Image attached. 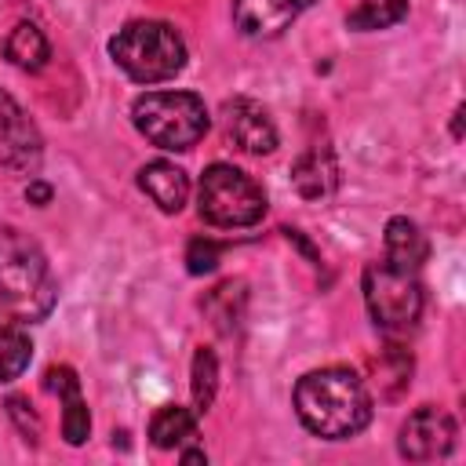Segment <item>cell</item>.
Returning a JSON list of instances; mask_svg holds the SVG:
<instances>
[{
  "mask_svg": "<svg viewBox=\"0 0 466 466\" xmlns=\"http://www.w3.org/2000/svg\"><path fill=\"white\" fill-rule=\"evenodd\" d=\"M295 415L299 422L324 441L357 437L371 422V393L350 368H317L306 371L295 390Z\"/></svg>",
  "mask_w": 466,
  "mask_h": 466,
  "instance_id": "6da1fadb",
  "label": "cell"
},
{
  "mask_svg": "<svg viewBox=\"0 0 466 466\" xmlns=\"http://www.w3.org/2000/svg\"><path fill=\"white\" fill-rule=\"evenodd\" d=\"M58 302V284L40 244L15 226H0V320L36 324Z\"/></svg>",
  "mask_w": 466,
  "mask_h": 466,
  "instance_id": "7a4b0ae2",
  "label": "cell"
},
{
  "mask_svg": "<svg viewBox=\"0 0 466 466\" xmlns=\"http://www.w3.org/2000/svg\"><path fill=\"white\" fill-rule=\"evenodd\" d=\"M109 55L135 84H160V80H171L175 73H182L186 40L167 22L138 18V22H127L109 40Z\"/></svg>",
  "mask_w": 466,
  "mask_h": 466,
  "instance_id": "3957f363",
  "label": "cell"
},
{
  "mask_svg": "<svg viewBox=\"0 0 466 466\" xmlns=\"http://www.w3.org/2000/svg\"><path fill=\"white\" fill-rule=\"evenodd\" d=\"M131 120L142 138H149L160 149H193L208 127V106L193 91H146L131 106Z\"/></svg>",
  "mask_w": 466,
  "mask_h": 466,
  "instance_id": "277c9868",
  "label": "cell"
},
{
  "mask_svg": "<svg viewBox=\"0 0 466 466\" xmlns=\"http://www.w3.org/2000/svg\"><path fill=\"white\" fill-rule=\"evenodd\" d=\"M197 211H200L204 222H211L218 229H244V226L262 222L266 193L248 171L218 160L200 175Z\"/></svg>",
  "mask_w": 466,
  "mask_h": 466,
  "instance_id": "5b68a950",
  "label": "cell"
},
{
  "mask_svg": "<svg viewBox=\"0 0 466 466\" xmlns=\"http://www.w3.org/2000/svg\"><path fill=\"white\" fill-rule=\"evenodd\" d=\"M360 288H364V302H368L375 328L400 335V331H411L419 324V317H422L419 273H408V269L390 266L386 258H375L364 266Z\"/></svg>",
  "mask_w": 466,
  "mask_h": 466,
  "instance_id": "8992f818",
  "label": "cell"
},
{
  "mask_svg": "<svg viewBox=\"0 0 466 466\" xmlns=\"http://www.w3.org/2000/svg\"><path fill=\"white\" fill-rule=\"evenodd\" d=\"M40 160H44V138L36 124L7 91H0V164L11 175L33 178L40 171Z\"/></svg>",
  "mask_w": 466,
  "mask_h": 466,
  "instance_id": "52a82bcc",
  "label": "cell"
},
{
  "mask_svg": "<svg viewBox=\"0 0 466 466\" xmlns=\"http://www.w3.org/2000/svg\"><path fill=\"white\" fill-rule=\"evenodd\" d=\"M397 448L411 462L444 459L455 448V419L444 408H437V404H422V408H415L404 419L400 437H397Z\"/></svg>",
  "mask_w": 466,
  "mask_h": 466,
  "instance_id": "ba28073f",
  "label": "cell"
},
{
  "mask_svg": "<svg viewBox=\"0 0 466 466\" xmlns=\"http://www.w3.org/2000/svg\"><path fill=\"white\" fill-rule=\"evenodd\" d=\"M222 131L240 153L262 157V153L277 149V127H273L269 113L248 95H237L222 106Z\"/></svg>",
  "mask_w": 466,
  "mask_h": 466,
  "instance_id": "9c48e42d",
  "label": "cell"
},
{
  "mask_svg": "<svg viewBox=\"0 0 466 466\" xmlns=\"http://www.w3.org/2000/svg\"><path fill=\"white\" fill-rule=\"evenodd\" d=\"M313 4L317 0H233V25L255 40L280 36Z\"/></svg>",
  "mask_w": 466,
  "mask_h": 466,
  "instance_id": "30bf717a",
  "label": "cell"
},
{
  "mask_svg": "<svg viewBox=\"0 0 466 466\" xmlns=\"http://www.w3.org/2000/svg\"><path fill=\"white\" fill-rule=\"evenodd\" d=\"M44 386L62 397V437H66V444H73V448L84 444L87 433H91V415H87L76 371L69 364H51L47 375H44Z\"/></svg>",
  "mask_w": 466,
  "mask_h": 466,
  "instance_id": "8fae6325",
  "label": "cell"
},
{
  "mask_svg": "<svg viewBox=\"0 0 466 466\" xmlns=\"http://www.w3.org/2000/svg\"><path fill=\"white\" fill-rule=\"evenodd\" d=\"M138 189L167 215L182 211V204L189 200V175L171 164V160H149L142 171H138Z\"/></svg>",
  "mask_w": 466,
  "mask_h": 466,
  "instance_id": "7c38bea8",
  "label": "cell"
},
{
  "mask_svg": "<svg viewBox=\"0 0 466 466\" xmlns=\"http://www.w3.org/2000/svg\"><path fill=\"white\" fill-rule=\"evenodd\" d=\"M382 248H386L382 258H386L390 266H397V269H408V273H419L422 262H426V255H430V244H426L422 229H419L411 218H404V215H393V218L386 222Z\"/></svg>",
  "mask_w": 466,
  "mask_h": 466,
  "instance_id": "4fadbf2b",
  "label": "cell"
},
{
  "mask_svg": "<svg viewBox=\"0 0 466 466\" xmlns=\"http://www.w3.org/2000/svg\"><path fill=\"white\" fill-rule=\"evenodd\" d=\"M291 182H295L299 197H306V200H324V197H331L335 186H339V167H335V160H331V149H328V146L306 149V153L295 160V167H291Z\"/></svg>",
  "mask_w": 466,
  "mask_h": 466,
  "instance_id": "5bb4252c",
  "label": "cell"
},
{
  "mask_svg": "<svg viewBox=\"0 0 466 466\" xmlns=\"http://www.w3.org/2000/svg\"><path fill=\"white\" fill-rule=\"evenodd\" d=\"M4 55L11 66H18L25 73H40L51 58V44L36 22H18L4 40Z\"/></svg>",
  "mask_w": 466,
  "mask_h": 466,
  "instance_id": "9a60e30c",
  "label": "cell"
},
{
  "mask_svg": "<svg viewBox=\"0 0 466 466\" xmlns=\"http://www.w3.org/2000/svg\"><path fill=\"white\" fill-rule=\"evenodd\" d=\"M189 437H197V411L182 408V404H164L153 419H149V441L157 448H178Z\"/></svg>",
  "mask_w": 466,
  "mask_h": 466,
  "instance_id": "2e32d148",
  "label": "cell"
},
{
  "mask_svg": "<svg viewBox=\"0 0 466 466\" xmlns=\"http://www.w3.org/2000/svg\"><path fill=\"white\" fill-rule=\"evenodd\" d=\"M33 360V342L25 324L0 320V382H15Z\"/></svg>",
  "mask_w": 466,
  "mask_h": 466,
  "instance_id": "e0dca14e",
  "label": "cell"
},
{
  "mask_svg": "<svg viewBox=\"0 0 466 466\" xmlns=\"http://www.w3.org/2000/svg\"><path fill=\"white\" fill-rule=\"evenodd\" d=\"M404 18H408V0H360L346 15V25L360 29V33H371V29H390Z\"/></svg>",
  "mask_w": 466,
  "mask_h": 466,
  "instance_id": "ac0fdd59",
  "label": "cell"
},
{
  "mask_svg": "<svg viewBox=\"0 0 466 466\" xmlns=\"http://www.w3.org/2000/svg\"><path fill=\"white\" fill-rule=\"evenodd\" d=\"M189 375H193V382H189V390H193V411L204 415L211 408V400H215V390H218V360H215V353L208 346H200L193 353V371Z\"/></svg>",
  "mask_w": 466,
  "mask_h": 466,
  "instance_id": "d6986e66",
  "label": "cell"
},
{
  "mask_svg": "<svg viewBox=\"0 0 466 466\" xmlns=\"http://www.w3.org/2000/svg\"><path fill=\"white\" fill-rule=\"evenodd\" d=\"M218 255H222V248L211 237H193L189 248H186V269L193 277H204V273H211L218 266Z\"/></svg>",
  "mask_w": 466,
  "mask_h": 466,
  "instance_id": "ffe728a7",
  "label": "cell"
},
{
  "mask_svg": "<svg viewBox=\"0 0 466 466\" xmlns=\"http://www.w3.org/2000/svg\"><path fill=\"white\" fill-rule=\"evenodd\" d=\"M7 404V415L15 419V426H18V433L29 441V444H36L40 441V419L29 411V404H25V397H7L4 400Z\"/></svg>",
  "mask_w": 466,
  "mask_h": 466,
  "instance_id": "44dd1931",
  "label": "cell"
},
{
  "mask_svg": "<svg viewBox=\"0 0 466 466\" xmlns=\"http://www.w3.org/2000/svg\"><path fill=\"white\" fill-rule=\"evenodd\" d=\"M51 197H55V189H51L47 182H40V178H29V186H25V200H29V204L44 208V204H51Z\"/></svg>",
  "mask_w": 466,
  "mask_h": 466,
  "instance_id": "7402d4cb",
  "label": "cell"
},
{
  "mask_svg": "<svg viewBox=\"0 0 466 466\" xmlns=\"http://www.w3.org/2000/svg\"><path fill=\"white\" fill-rule=\"evenodd\" d=\"M182 462H208L204 451H182Z\"/></svg>",
  "mask_w": 466,
  "mask_h": 466,
  "instance_id": "603a6c76",
  "label": "cell"
}]
</instances>
